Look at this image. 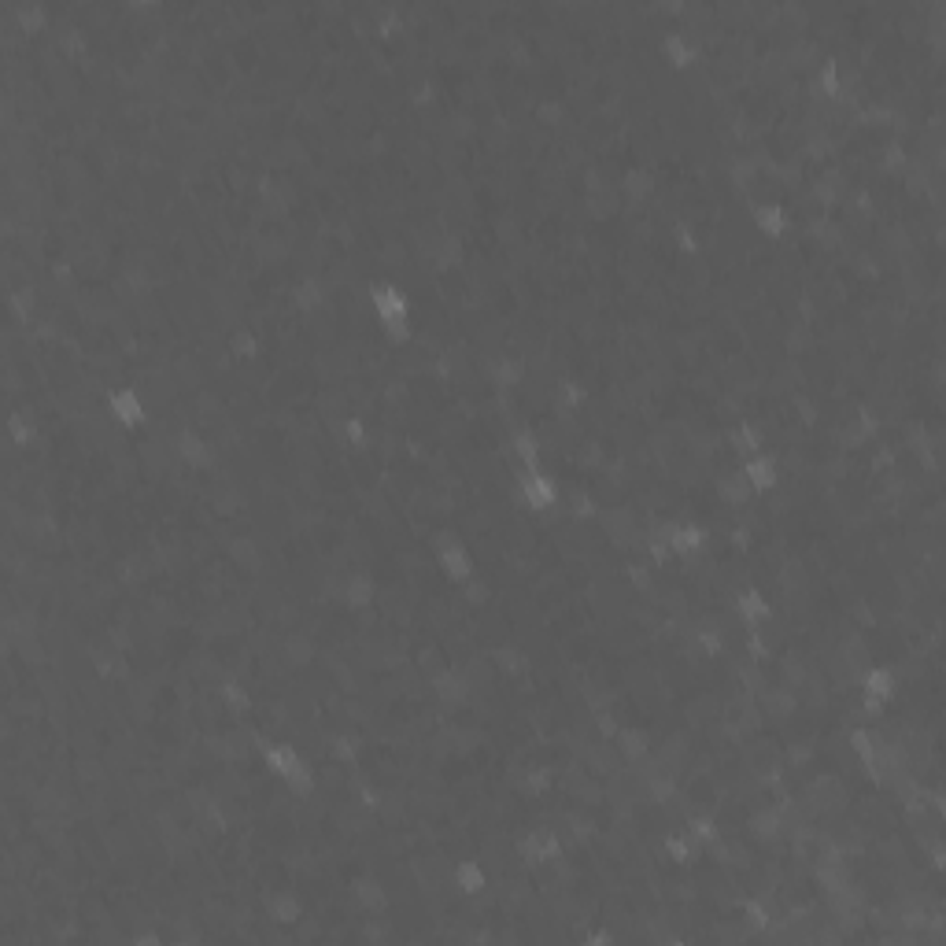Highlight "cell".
Instances as JSON below:
<instances>
[{
    "label": "cell",
    "instance_id": "1",
    "mask_svg": "<svg viewBox=\"0 0 946 946\" xmlns=\"http://www.w3.org/2000/svg\"><path fill=\"white\" fill-rule=\"evenodd\" d=\"M433 555H437V566L440 573L448 577L455 588H462V584L473 581V573H477V566H473V551L466 540H459V536H437V544H433Z\"/></svg>",
    "mask_w": 946,
    "mask_h": 946
},
{
    "label": "cell",
    "instance_id": "2",
    "mask_svg": "<svg viewBox=\"0 0 946 946\" xmlns=\"http://www.w3.org/2000/svg\"><path fill=\"white\" fill-rule=\"evenodd\" d=\"M370 311L381 326H392V322H414V304L407 289L396 285V281H374L370 285Z\"/></svg>",
    "mask_w": 946,
    "mask_h": 946
},
{
    "label": "cell",
    "instance_id": "3",
    "mask_svg": "<svg viewBox=\"0 0 946 946\" xmlns=\"http://www.w3.org/2000/svg\"><path fill=\"white\" fill-rule=\"evenodd\" d=\"M518 854L529 865H558L566 858V843L555 825H533L518 839Z\"/></svg>",
    "mask_w": 946,
    "mask_h": 946
},
{
    "label": "cell",
    "instance_id": "4",
    "mask_svg": "<svg viewBox=\"0 0 946 946\" xmlns=\"http://www.w3.org/2000/svg\"><path fill=\"white\" fill-rule=\"evenodd\" d=\"M518 499L529 510H555L562 499V485L547 470H522L518 473Z\"/></svg>",
    "mask_w": 946,
    "mask_h": 946
},
{
    "label": "cell",
    "instance_id": "5",
    "mask_svg": "<svg viewBox=\"0 0 946 946\" xmlns=\"http://www.w3.org/2000/svg\"><path fill=\"white\" fill-rule=\"evenodd\" d=\"M170 451H174L178 466L189 473L207 470L211 459H215V451H211V444H207V437L200 433V429H178L174 440H170Z\"/></svg>",
    "mask_w": 946,
    "mask_h": 946
},
{
    "label": "cell",
    "instance_id": "6",
    "mask_svg": "<svg viewBox=\"0 0 946 946\" xmlns=\"http://www.w3.org/2000/svg\"><path fill=\"white\" fill-rule=\"evenodd\" d=\"M710 529L699 522H673L666 525V547L673 558H695L703 555L706 547H710Z\"/></svg>",
    "mask_w": 946,
    "mask_h": 946
},
{
    "label": "cell",
    "instance_id": "7",
    "mask_svg": "<svg viewBox=\"0 0 946 946\" xmlns=\"http://www.w3.org/2000/svg\"><path fill=\"white\" fill-rule=\"evenodd\" d=\"M751 222L762 237L780 241V237H788L791 226H795V207L780 204V200H762V204L751 207Z\"/></svg>",
    "mask_w": 946,
    "mask_h": 946
},
{
    "label": "cell",
    "instance_id": "8",
    "mask_svg": "<svg viewBox=\"0 0 946 946\" xmlns=\"http://www.w3.org/2000/svg\"><path fill=\"white\" fill-rule=\"evenodd\" d=\"M108 411L122 429H145V422H148V403L137 389L108 392Z\"/></svg>",
    "mask_w": 946,
    "mask_h": 946
},
{
    "label": "cell",
    "instance_id": "9",
    "mask_svg": "<svg viewBox=\"0 0 946 946\" xmlns=\"http://www.w3.org/2000/svg\"><path fill=\"white\" fill-rule=\"evenodd\" d=\"M740 473H743V481L751 485L754 496H769V492H777V485H780L777 459H773L769 451H758V455H747V459L740 462Z\"/></svg>",
    "mask_w": 946,
    "mask_h": 946
},
{
    "label": "cell",
    "instance_id": "10",
    "mask_svg": "<svg viewBox=\"0 0 946 946\" xmlns=\"http://www.w3.org/2000/svg\"><path fill=\"white\" fill-rule=\"evenodd\" d=\"M263 762H267V769L278 780H289L300 765H307V758L292 740H270L267 747H263Z\"/></svg>",
    "mask_w": 946,
    "mask_h": 946
},
{
    "label": "cell",
    "instance_id": "11",
    "mask_svg": "<svg viewBox=\"0 0 946 946\" xmlns=\"http://www.w3.org/2000/svg\"><path fill=\"white\" fill-rule=\"evenodd\" d=\"M858 695H862V699H876V703H884V706H895L898 699L895 673L887 666H869L862 673V680H858Z\"/></svg>",
    "mask_w": 946,
    "mask_h": 946
},
{
    "label": "cell",
    "instance_id": "12",
    "mask_svg": "<svg viewBox=\"0 0 946 946\" xmlns=\"http://www.w3.org/2000/svg\"><path fill=\"white\" fill-rule=\"evenodd\" d=\"M259 211H263V207H259ZM289 300H292V307H296V311L311 315V311H318V307L326 304V281L318 278L315 270H304L300 278L292 281Z\"/></svg>",
    "mask_w": 946,
    "mask_h": 946
},
{
    "label": "cell",
    "instance_id": "13",
    "mask_svg": "<svg viewBox=\"0 0 946 946\" xmlns=\"http://www.w3.org/2000/svg\"><path fill=\"white\" fill-rule=\"evenodd\" d=\"M736 614H740L743 625H765V621H773V599L765 595V588L747 584V588L736 595Z\"/></svg>",
    "mask_w": 946,
    "mask_h": 946
},
{
    "label": "cell",
    "instance_id": "14",
    "mask_svg": "<svg viewBox=\"0 0 946 946\" xmlns=\"http://www.w3.org/2000/svg\"><path fill=\"white\" fill-rule=\"evenodd\" d=\"M555 403L566 414H581V411H588V403H592V389L584 385L581 377L562 374L555 381Z\"/></svg>",
    "mask_w": 946,
    "mask_h": 946
},
{
    "label": "cell",
    "instance_id": "15",
    "mask_svg": "<svg viewBox=\"0 0 946 946\" xmlns=\"http://www.w3.org/2000/svg\"><path fill=\"white\" fill-rule=\"evenodd\" d=\"M510 455H514V462H518L522 470H547L544 444H540V437H536L533 429H518V433L510 437Z\"/></svg>",
    "mask_w": 946,
    "mask_h": 946
},
{
    "label": "cell",
    "instance_id": "16",
    "mask_svg": "<svg viewBox=\"0 0 946 946\" xmlns=\"http://www.w3.org/2000/svg\"><path fill=\"white\" fill-rule=\"evenodd\" d=\"M451 884L459 887L462 895H485V887H488V873H485V865L477 862V858H459L455 862V869H451Z\"/></svg>",
    "mask_w": 946,
    "mask_h": 946
},
{
    "label": "cell",
    "instance_id": "17",
    "mask_svg": "<svg viewBox=\"0 0 946 946\" xmlns=\"http://www.w3.org/2000/svg\"><path fill=\"white\" fill-rule=\"evenodd\" d=\"M344 603H348V610H355V614H366V610L377 603V581L370 577V573H352L348 577V584H344Z\"/></svg>",
    "mask_w": 946,
    "mask_h": 946
},
{
    "label": "cell",
    "instance_id": "18",
    "mask_svg": "<svg viewBox=\"0 0 946 946\" xmlns=\"http://www.w3.org/2000/svg\"><path fill=\"white\" fill-rule=\"evenodd\" d=\"M728 444L736 448V455L740 459H747V455H758V451H769V437H765L762 425L754 422H743L732 429V437H728Z\"/></svg>",
    "mask_w": 946,
    "mask_h": 946
},
{
    "label": "cell",
    "instance_id": "19",
    "mask_svg": "<svg viewBox=\"0 0 946 946\" xmlns=\"http://www.w3.org/2000/svg\"><path fill=\"white\" fill-rule=\"evenodd\" d=\"M226 348H230L233 359H241V363H255V359L263 355V337H259L252 326H237L230 337H226Z\"/></svg>",
    "mask_w": 946,
    "mask_h": 946
},
{
    "label": "cell",
    "instance_id": "20",
    "mask_svg": "<svg viewBox=\"0 0 946 946\" xmlns=\"http://www.w3.org/2000/svg\"><path fill=\"white\" fill-rule=\"evenodd\" d=\"M4 440L15 448H30L37 440V422L26 411H8L4 414Z\"/></svg>",
    "mask_w": 946,
    "mask_h": 946
},
{
    "label": "cell",
    "instance_id": "21",
    "mask_svg": "<svg viewBox=\"0 0 946 946\" xmlns=\"http://www.w3.org/2000/svg\"><path fill=\"white\" fill-rule=\"evenodd\" d=\"M684 832H688V836H692L703 850H710L717 839H721V828H717V821L710 817V813H692V817L684 821Z\"/></svg>",
    "mask_w": 946,
    "mask_h": 946
}]
</instances>
